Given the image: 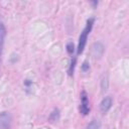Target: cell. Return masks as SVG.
Segmentation results:
<instances>
[{"label":"cell","mask_w":129,"mask_h":129,"mask_svg":"<svg viewBox=\"0 0 129 129\" xmlns=\"http://www.w3.org/2000/svg\"><path fill=\"white\" fill-rule=\"evenodd\" d=\"M89 70H90L89 62H88V61H84L83 64H82V71H83V72H88Z\"/></svg>","instance_id":"cell-12"},{"label":"cell","mask_w":129,"mask_h":129,"mask_svg":"<svg viewBox=\"0 0 129 129\" xmlns=\"http://www.w3.org/2000/svg\"><path fill=\"white\" fill-rule=\"evenodd\" d=\"M76 57L75 58H73L72 59V61H71V66H70V69H69V75L70 76H72L73 74H74V71H75V67H76Z\"/></svg>","instance_id":"cell-10"},{"label":"cell","mask_w":129,"mask_h":129,"mask_svg":"<svg viewBox=\"0 0 129 129\" xmlns=\"http://www.w3.org/2000/svg\"><path fill=\"white\" fill-rule=\"evenodd\" d=\"M104 51H105V46L102 42L98 41L92 45V53L95 58H100L101 56H103Z\"/></svg>","instance_id":"cell-4"},{"label":"cell","mask_w":129,"mask_h":129,"mask_svg":"<svg viewBox=\"0 0 129 129\" xmlns=\"http://www.w3.org/2000/svg\"><path fill=\"white\" fill-rule=\"evenodd\" d=\"M12 124V117L9 112L0 113V129H10Z\"/></svg>","instance_id":"cell-2"},{"label":"cell","mask_w":129,"mask_h":129,"mask_svg":"<svg viewBox=\"0 0 129 129\" xmlns=\"http://www.w3.org/2000/svg\"><path fill=\"white\" fill-rule=\"evenodd\" d=\"M67 51H68L70 54H72V53L75 51V45H74L73 42H69V43L67 44Z\"/></svg>","instance_id":"cell-11"},{"label":"cell","mask_w":129,"mask_h":129,"mask_svg":"<svg viewBox=\"0 0 129 129\" xmlns=\"http://www.w3.org/2000/svg\"><path fill=\"white\" fill-rule=\"evenodd\" d=\"M5 35H6V29H5L4 25L2 23H0V57L2 54V48H3V44H4Z\"/></svg>","instance_id":"cell-7"},{"label":"cell","mask_w":129,"mask_h":129,"mask_svg":"<svg viewBox=\"0 0 129 129\" xmlns=\"http://www.w3.org/2000/svg\"><path fill=\"white\" fill-rule=\"evenodd\" d=\"M100 127H101V122L97 119H94L87 125L86 129H100Z\"/></svg>","instance_id":"cell-8"},{"label":"cell","mask_w":129,"mask_h":129,"mask_svg":"<svg viewBox=\"0 0 129 129\" xmlns=\"http://www.w3.org/2000/svg\"><path fill=\"white\" fill-rule=\"evenodd\" d=\"M93 24H94V18L88 19L87 24H86V27L84 28L83 32L81 33V35L79 37V43H78V47H77V53L78 54H81L84 51L85 46H86V43H87L88 35H89V33L91 32V30L93 28Z\"/></svg>","instance_id":"cell-1"},{"label":"cell","mask_w":129,"mask_h":129,"mask_svg":"<svg viewBox=\"0 0 129 129\" xmlns=\"http://www.w3.org/2000/svg\"><path fill=\"white\" fill-rule=\"evenodd\" d=\"M100 87H101V91L102 93H105L108 91L109 88V79H108V75L104 74L101 78V82H100Z\"/></svg>","instance_id":"cell-6"},{"label":"cell","mask_w":129,"mask_h":129,"mask_svg":"<svg viewBox=\"0 0 129 129\" xmlns=\"http://www.w3.org/2000/svg\"><path fill=\"white\" fill-rule=\"evenodd\" d=\"M59 119V111H58V109H54L51 113H50V115H49V117H48V120L50 121V122H55V121H57Z\"/></svg>","instance_id":"cell-9"},{"label":"cell","mask_w":129,"mask_h":129,"mask_svg":"<svg viewBox=\"0 0 129 129\" xmlns=\"http://www.w3.org/2000/svg\"><path fill=\"white\" fill-rule=\"evenodd\" d=\"M112 105H113V100H112V98H111L110 96L105 97V98L101 101V103H100V110H101V112H102V113H107V112L111 109Z\"/></svg>","instance_id":"cell-5"},{"label":"cell","mask_w":129,"mask_h":129,"mask_svg":"<svg viewBox=\"0 0 129 129\" xmlns=\"http://www.w3.org/2000/svg\"><path fill=\"white\" fill-rule=\"evenodd\" d=\"M81 114L82 115H87L90 112V107H89V100H88V96L87 93L85 91L82 92L81 94V108H80Z\"/></svg>","instance_id":"cell-3"}]
</instances>
